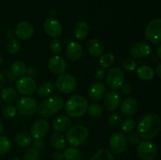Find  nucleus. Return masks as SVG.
<instances>
[{
  "instance_id": "obj_1",
  "label": "nucleus",
  "mask_w": 161,
  "mask_h": 160,
  "mask_svg": "<svg viewBox=\"0 0 161 160\" xmlns=\"http://www.w3.org/2000/svg\"><path fill=\"white\" fill-rule=\"evenodd\" d=\"M161 119L155 113H147L139 121L137 126L140 137L144 140L153 138L160 132Z\"/></svg>"
},
{
  "instance_id": "obj_2",
  "label": "nucleus",
  "mask_w": 161,
  "mask_h": 160,
  "mask_svg": "<svg viewBox=\"0 0 161 160\" xmlns=\"http://www.w3.org/2000/svg\"><path fill=\"white\" fill-rule=\"evenodd\" d=\"M88 105V100L84 96L74 94L68 99L64 108L69 117L80 118L86 112Z\"/></svg>"
},
{
  "instance_id": "obj_3",
  "label": "nucleus",
  "mask_w": 161,
  "mask_h": 160,
  "mask_svg": "<svg viewBox=\"0 0 161 160\" xmlns=\"http://www.w3.org/2000/svg\"><path fill=\"white\" fill-rule=\"evenodd\" d=\"M64 106V100L60 96L49 97L38 106V112L42 117H50L61 111Z\"/></svg>"
},
{
  "instance_id": "obj_4",
  "label": "nucleus",
  "mask_w": 161,
  "mask_h": 160,
  "mask_svg": "<svg viewBox=\"0 0 161 160\" xmlns=\"http://www.w3.org/2000/svg\"><path fill=\"white\" fill-rule=\"evenodd\" d=\"M89 131L83 125H75L69 129L66 133V141L72 147H78L87 139Z\"/></svg>"
},
{
  "instance_id": "obj_5",
  "label": "nucleus",
  "mask_w": 161,
  "mask_h": 160,
  "mask_svg": "<svg viewBox=\"0 0 161 160\" xmlns=\"http://www.w3.org/2000/svg\"><path fill=\"white\" fill-rule=\"evenodd\" d=\"M57 89L64 93H72L76 89L77 80L75 77L69 73H64L60 75L55 82Z\"/></svg>"
},
{
  "instance_id": "obj_6",
  "label": "nucleus",
  "mask_w": 161,
  "mask_h": 160,
  "mask_svg": "<svg viewBox=\"0 0 161 160\" xmlns=\"http://www.w3.org/2000/svg\"><path fill=\"white\" fill-rule=\"evenodd\" d=\"M145 35L146 39L152 43L161 42V19L156 18L151 20L146 26Z\"/></svg>"
},
{
  "instance_id": "obj_7",
  "label": "nucleus",
  "mask_w": 161,
  "mask_h": 160,
  "mask_svg": "<svg viewBox=\"0 0 161 160\" xmlns=\"http://www.w3.org/2000/svg\"><path fill=\"white\" fill-rule=\"evenodd\" d=\"M157 150L155 144L148 140L138 143L137 154L142 160H153L157 156Z\"/></svg>"
},
{
  "instance_id": "obj_8",
  "label": "nucleus",
  "mask_w": 161,
  "mask_h": 160,
  "mask_svg": "<svg viewBox=\"0 0 161 160\" xmlns=\"http://www.w3.org/2000/svg\"><path fill=\"white\" fill-rule=\"evenodd\" d=\"M16 89L22 95L28 96L35 93L36 89V82L31 76H21L16 81Z\"/></svg>"
},
{
  "instance_id": "obj_9",
  "label": "nucleus",
  "mask_w": 161,
  "mask_h": 160,
  "mask_svg": "<svg viewBox=\"0 0 161 160\" xmlns=\"http://www.w3.org/2000/svg\"><path fill=\"white\" fill-rule=\"evenodd\" d=\"M106 84L113 89H117L120 88L124 83V71L118 67H112L109 69L105 76Z\"/></svg>"
},
{
  "instance_id": "obj_10",
  "label": "nucleus",
  "mask_w": 161,
  "mask_h": 160,
  "mask_svg": "<svg viewBox=\"0 0 161 160\" xmlns=\"http://www.w3.org/2000/svg\"><path fill=\"white\" fill-rule=\"evenodd\" d=\"M38 108L37 101L32 97H24L19 100L17 104V111L21 115H32Z\"/></svg>"
},
{
  "instance_id": "obj_11",
  "label": "nucleus",
  "mask_w": 161,
  "mask_h": 160,
  "mask_svg": "<svg viewBox=\"0 0 161 160\" xmlns=\"http://www.w3.org/2000/svg\"><path fill=\"white\" fill-rule=\"evenodd\" d=\"M127 144V138L122 132H116L109 138L110 151L116 155L122 154L125 151Z\"/></svg>"
},
{
  "instance_id": "obj_12",
  "label": "nucleus",
  "mask_w": 161,
  "mask_h": 160,
  "mask_svg": "<svg viewBox=\"0 0 161 160\" xmlns=\"http://www.w3.org/2000/svg\"><path fill=\"white\" fill-rule=\"evenodd\" d=\"M50 131V125L44 119H38L33 122L30 130L31 136L35 139L42 140Z\"/></svg>"
},
{
  "instance_id": "obj_13",
  "label": "nucleus",
  "mask_w": 161,
  "mask_h": 160,
  "mask_svg": "<svg viewBox=\"0 0 161 160\" xmlns=\"http://www.w3.org/2000/svg\"><path fill=\"white\" fill-rule=\"evenodd\" d=\"M151 46L149 43L144 41L135 42L130 46V53L133 57L137 59H143L146 58L150 55Z\"/></svg>"
},
{
  "instance_id": "obj_14",
  "label": "nucleus",
  "mask_w": 161,
  "mask_h": 160,
  "mask_svg": "<svg viewBox=\"0 0 161 160\" xmlns=\"http://www.w3.org/2000/svg\"><path fill=\"white\" fill-rule=\"evenodd\" d=\"M43 29L50 37L54 39L60 37L63 31L61 23L53 17H48L46 19L43 23Z\"/></svg>"
},
{
  "instance_id": "obj_15",
  "label": "nucleus",
  "mask_w": 161,
  "mask_h": 160,
  "mask_svg": "<svg viewBox=\"0 0 161 160\" xmlns=\"http://www.w3.org/2000/svg\"><path fill=\"white\" fill-rule=\"evenodd\" d=\"M103 99V104L105 109L109 111H113L118 109L120 106L122 97L119 93L113 90L105 93Z\"/></svg>"
},
{
  "instance_id": "obj_16",
  "label": "nucleus",
  "mask_w": 161,
  "mask_h": 160,
  "mask_svg": "<svg viewBox=\"0 0 161 160\" xmlns=\"http://www.w3.org/2000/svg\"><path fill=\"white\" fill-rule=\"evenodd\" d=\"M48 68L52 73L60 75L67 70V63L62 56L54 55L49 59Z\"/></svg>"
},
{
  "instance_id": "obj_17",
  "label": "nucleus",
  "mask_w": 161,
  "mask_h": 160,
  "mask_svg": "<svg viewBox=\"0 0 161 160\" xmlns=\"http://www.w3.org/2000/svg\"><path fill=\"white\" fill-rule=\"evenodd\" d=\"M15 34L17 38L21 40H28L34 34V26L32 24L26 20L20 21L16 27Z\"/></svg>"
},
{
  "instance_id": "obj_18",
  "label": "nucleus",
  "mask_w": 161,
  "mask_h": 160,
  "mask_svg": "<svg viewBox=\"0 0 161 160\" xmlns=\"http://www.w3.org/2000/svg\"><path fill=\"white\" fill-rule=\"evenodd\" d=\"M106 93V86L104 83L101 81L95 82L88 89V97L93 101H99L103 99Z\"/></svg>"
},
{
  "instance_id": "obj_19",
  "label": "nucleus",
  "mask_w": 161,
  "mask_h": 160,
  "mask_svg": "<svg viewBox=\"0 0 161 160\" xmlns=\"http://www.w3.org/2000/svg\"><path fill=\"white\" fill-rule=\"evenodd\" d=\"M65 53L70 61H76L81 58L83 54V47L76 41H72L66 46Z\"/></svg>"
},
{
  "instance_id": "obj_20",
  "label": "nucleus",
  "mask_w": 161,
  "mask_h": 160,
  "mask_svg": "<svg viewBox=\"0 0 161 160\" xmlns=\"http://www.w3.org/2000/svg\"><path fill=\"white\" fill-rule=\"evenodd\" d=\"M138 104L135 97H127L120 104V111L124 115L130 117L138 111Z\"/></svg>"
},
{
  "instance_id": "obj_21",
  "label": "nucleus",
  "mask_w": 161,
  "mask_h": 160,
  "mask_svg": "<svg viewBox=\"0 0 161 160\" xmlns=\"http://www.w3.org/2000/svg\"><path fill=\"white\" fill-rule=\"evenodd\" d=\"M72 125V120L69 116L59 115L53 119L52 126L58 133H64L69 130Z\"/></svg>"
},
{
  "instance_id": "obj_22",
  "label": "nucleus",
  "mask_w": 161,
  "mask_h": 160,
  "mask_svg": "<svg viewBox=\"0 0 161 160\" xmlns=\"http://www.w3.org/2000/svg\"><path fill=\"white\" fill-rule=\"evenodd\" d=\"M87 50L92 56H101L104 53V45L100 39L93 38L88 42Z\"/></svg>"
},
{
  "instance_id": "obj_23",
  "label": "nucleus",
  "mask_w": 161,
  "mask_h": 160,
  "mask_svg": "<svg viewBox=\"0 0 161 160\" xmlns=\"http://www.w3.org/2000/svg\"><path fill=\"white\" fill-rule=\"evenodd\" d=\"M89 32L90 28L86 22L81 20V21L77 22L74 26L73 33L76 39H80V40L85 39L89 35Z\"/></svg>"
},
{
  "instance_id": "obj_24",
  "label": "nucleus",
  "mask_w": 161,
  "mask_h": 160,
  "mask_svg": "<svg viewBox=\"0 0 161 160\" xmlns=\"http://www.w3.org/2000/svg\"><path fill=\"white\" fill-rule=\"evenodd\" d=\"M50 144L55 150H63L66 147L67 141L66 137L61 133H55L50 136Z\"/></svg>"
},
{
  "instance_id": "obj_25",
  "label": "nucleus",
  "mask_w": 161,
  "mask_h": 160,
  "mask_svg": "<svg viewBox=\"0 0 161 160\" xmlns=\"http://www.w3.org/2000/svg\"><path fill=\"white\" fill-rule=\"evenodd\" d=\"M15 142L21 147H28L32 144V136L27 131H20L15 136Z\"/></svg>"
},
{
  "instance_id": "obj_26",
  "label": "nucleus",
  "mask_w": 161,
  "mask_h": 160,
  "mask_svg": "<svg viewBox=\"0 0 161 160\" xmlns=\"http://www.w3.org/2000/svg\"><path fill=\"white\" fill-rule=\"evenodd\" d=\"M53 89H54V86L51 83H50V82H43V83H40L37 86L36 93L39 97L45 98V97H50L53 93Z\"/></svg>"
},
{
  "instance_id": "obj_27",
  "label": "nucleus",
  "mask_w": 161,
  "mask_h": 160,
  "mask_svg": "<svg viewBox=\"0 0 161 160\" xmlns=\"http://www.w3.org/2000/svg\"><path fill=\"white\" fill-rule=\"evenodd\" d=\"M17 97V89L13 87H6L3 88L1 90L0 98L2 100L6 103H10L14 101Z\"/></svg>"
},
{
  "instance_id": "obj_28",
  "label": "nucleus",
  "mask_w": 161,
  "mask_h": 160,
  "mask_svg": "<svg viewBox=\"0 0 161 160\" xmlns=\"http://www.w3.org/2000/svg\"><path fill=\"white\" fill-rule=\"evenodd\" d=\"M138 76L144 81H149L152 80L155 76V72L151 67L147 65L141 66L137 70Z\"/></svg>"
},
{
  "instance_id": "obj_29",
  "label": "nucleus",
  "mask_w": 161,
  "mask_h": 160,
  "mask_svg": "<svg viewBox=\"0 0 161 160\" xmlns=\"http://www.w3.org/2000/svg\"><path fill=\"white\" fill-rule=\"evenodd\" d=\"M63 153L64 160H83V158L81 151L76 147H67Z\"/></svg>"
},
{
  "instance_id": "obj_30",
  "label": "nucleus",
  "mask_w": 161,
  "mask_h": 160,
  "mask_svg": "<svg viewBox=\"0 0 161 160\" xmlns=\"http://www.w3.org/2000/svg\"><path fill=\"white\" fill-rule=\"evenodd\" d=\"M90 160H114V156L109 149L102 148L95 152Z\"/></svg>"
},
{
  "instance_id": "obj_31",
  "label": "nucleus",
  "mask_w": 161,
  "mask_h": 160,
  "mask_svg": "<svg viewBox=\"0 0 161 160\" xmlns=\"http://www.w3.org/2000/svg\"><path fill=\"white\" fill-rule=\"evenodd\" d=\"M11 72L15 76H24L27 72V67L24 62L20 61H14L11 65Z\"/></svg>"
},
{
  "instance_id": "obj_32",
  "label": "nucleus",
  "mask_w": 161,
  "mask_h": 160,
  "mask_svg": "<svg viewBox=\"0 0 161 160\" xmlns=\"http://www.w3.org/2000/svg\"><path fill=\"white\" fill-rule=\"evenodd\" d=\"M115 61V56L113 53H106L102 54L99 59V64L102 68H108L113 64Z\"/></svg>"
},
{
  "instance_id": "obj_33",
  "label": "nucleus",
  "mask_w": 161,
  "mask_h": 160,
  "mask_svg": "<svg viewBox=\"0 0 161 160\" xmlns=\"http://www.w3.org/2000/svg\"><path fill=\"white\" fill-rule=\"evenodd\" d=\"M120 129L124 133H130L135 130L136 122L131 118H126L120 122Z\"/></svg>"
},
{
  "instance_id": "obj_34",
  "label": "nucleus",
  "mask_w": 161,
  "mask_h": 160,
  "mask_svg": "<svg viewBox=\"0 0 161 160\" xmlns=\"http://www.w3.org/2000/svg\"><path fill=\"white\" fill-rule=\"evenodd\" d=\"M89 115L92 118H99L103 114V108L98 104L93 103L88 105L87 111Z\"/></svg>"
},
{
  "instance_id": "obj_35",
  "label": "nucleus",
  "mask_w": 161,
  "mask_h": 160,
  "mask_svg": "<svg viewBox=\"0 0 161 160\" xmlns=\"http://www.w3.org/2000/svg\"><path fill=\"white\" fill-rule=\"evenodd\" d=\"M12 147L10 141L7 136H0V155H6L9 153Z\"/></svg>"
},
{
  "instance_id": "obj_36",
  "label": "nucleus",
  "mask_w": 161,
  "mask_h": 160,
  "mask_svg": "<svg viewBox=\"0 0 161 160\" xmlns=\"http://www.w3.org/2000/svg\"><path fill=\"white\" fill-rule=\"evenodd\" d=\"M20 42L17 39H11L8 41L6 44V51L9 54H15L20 50Z\"/></svg>"
},
{
  "instance_id": "obj_37",
  "label": "nucleus",
  "mask_w": 161,
  "mask_h": 160,
  "mask_svg": "<svg viewBox=\"0 0 161 160\" xmlns=\"http://www.w3.org/2000/svg\"><path fill=\"white\" fill-rule=\"evenodd\" d=\"M17 112V107L13 104H7L4 107L3 110V115L5 119H14Z\"/></svg>"
},
{
  "instance_id": "obj_38",
  "label": "nucleus",
  "mask_w": 161,
  "mask_h": 160,
  "mask_svg": "<svg viewBox=\"0 0 161 160\" xmlns=\"http://www.w3.org/2000/svg\"><path fill=\"white\" fill-rule=\"evenodd\" d=\"M39 158H40V152L31 147L25 152L22 160H39Z\"/></svg>"
},
{
  "instance_id": "obj_39",
  "label": "nucleus",
  "mask_w": 161,
  "mask_h": 160,
  "mask_svg": "<svg viewBox=\"0 0 161 160\" xmlns=\"http://www.w3.org/2000/svg\"><path fill=\"white\" fill-rule=\"evenodd\" d=\"M50 48L52 53H53L54 54H59L60 53H61L63 50V44L61 39L57 38V39L52 40L50 44Z\"/></svg>"
},
{
  "instance_id": "obj_40",
  "label": "nucleus",
  "mask_w": 161,
  "mask_h": 160,
  "mask_svg": "<svg viewBox=\"0 0 161 160\" xmlns=\"http://www.w3.org/2000/svg\"><path fill=\"white\" fill-rule=\"evenodd\" d=\"M121 121H122V115H121L120 113L118 112H114L112 115H110L108 119V122L110 126L113 127L117 126L118 125H119Z\"/></svg>"
},
{
  "instance_id": "obj_41",
  "label": "nucleus",
  "mask_w": 161,
  "mask_h": 160,
  "mask_svg": "<svg viewBox=\"0 0 161 160\" xmlns=\"http://www.w3.org/2000/svg\"><path fill=\"white\" fill-rule=\"evenodd\" d=\"M126 138H127V142L128 144H131V145H135V144L139 143L141 137H140L138 132L131 131L127 134V136H126Z\"/></svg>"
},
{
  "instance_id": "obj_42",
  "label": "nucleus",
  "mask_w": 161,
  "mask_h": 160,
  "mask_svg": "<svg viewBox=\"0 0 161 160\" xmlns=\"http://www.w3.org/2000/svg\"><path fill=\"white\" fill-rule=\"evenodd\" d=\"M123 67L127 71H134L137 67V64L134 60L131 59H125L122 63Z\"/></svg>"
},
{
  "instance_id": "obj_43",
  "label": "nucleus",
  "mask_w": 161,
  "mask_h": 160,
  "mask_svg": "<svg viewBox=\"0 0 161 160\" xmlns=\"http://www.w3.org/2000/svg\"><path fill=\"white\" fill-rule=\"evenodd\" d=\"M32 144L33 148L36 149L39 152L43 150L44 148V142L41 139H35L34 141H32V144Z\"/></svg>"
},
{
  "instance_id": "obj_44",
  "label": "nucleus",
  "mask_w": 161,
  "mask_h": 160,
  "mask_svg": "<svg viewBox=\"0 0 161 160\" xmlns=\"http://www.w3.org/2000/svg\"><path fill=\"white\" fill-rule=\"evenodd\" d=\"M120 90L125 95H128L131 93L132 86L130 83H123L122 86H120Z\"/></svg>"
},
{
  "instance_id": "obj_45",
  "label": "nucleus",
  "mask_w": 161,
  "mask_h": 160,
  "mask_svg": "<svg viewBox=\"0 0 161 160\" xmlns=\"http://www.w3.org/2000/svg\"><path fill=\"white\" fill-rule=\"evenodd\" d=\"M94 77L97 80L101 81V80L103 79L105 77V72L104 70V68H98L96 71L95 74H94Z\"/></svg>"
},
{
  "instance_id": "obj_46",
  "label": "nucleus",
  "mask_w": 161,
  "mask_h": 160,
  "mask_svg": "<svg viewBox=\"0 0 161 160\" xmlns=\"http://www.w3.org/2000/svg\"><path fill=\"white\" fill-rule=\"evenodd\" d=\"M53 160H63L64 159V153L60 150H56L52 155Z\"/></svg>"
},
{
  "instance_id": "obj_47",
  "label": "nucleus",
  "mask_w": 161,
  "mask_h": 160,
  "mask_svg": "<svg viewBox=\"0 0 161 160\" xmlns=\"http://www.w3.org/2000/svg\"><path fill=\"white\" fill-rule=\"evenodd\" d=\"M5 83H6V80H5L4 76H3V74L0 73V91L4 88Z\"/></svg>"
},
{
  "instance_id": "obj_48",
  "label": "nucleus",
  "mask_w": 161,
  "mask_h": 160,
  "mask_svg": "<svg viewBox=\"0 0 161 160\" xmlns=\"http://www.w3.org/2000/svg\"><path fill=\"white\" fill-rule=\"evenodd\" d=\"M156 73H157V76L161 78V64H159L156 67Z\"/></svg>"
},
{
  "instance_id": "obj_49",
  "label": "nucleus",
  "mask_w": 161,
  "mask_h": 160,
  "mask_svg": "<svg viewBox=\"0 0 161 160\" xmlns=\"http://www.w3.org/2000/svg\"><path fill=\"white\" fill-rule=\"evenodd\" d=\"M157 53L159 57H160V59H161V44L159 45V46L157 48Z\"/></svg>"
},
{
  "instance_id": "obj_50",
  "label": "nucleus",
  "mask_w": 161,
  "mask_h": 160,
  "mask_svg": "<svg viewBox=\"0 0 161 160\" xmlns=\"http://www.w3.org/2000/svg\"><path fill=\"white\" fill-rule=\"evenodd\" d=\"M3 129H4V126H3V122H2V121L0 120V134L3 133Z\"/></svg>"
},
{
  "instance_id": "obj_51",
  "label": "nucleus",
  "mask_w": 161,
  "mask_h": 160,
  "mask_svg": "<svg viewBox=\"0 0 161 160\" xmlns=\"http://www.w3.org/2000/svg\"><path fill=\"white\" fill-rule=\"evenodd\" d=\"M3 57L2 56V55L0 54V64H3Z\"/></svg>"
},
{
  "instance_id": "obj_52",
  "label": "nucleus",
  "mask_w": 161,
  "mask_h": 160,
  "mask_svg": "<svg viewBox=\"0 0 161 160\" xmlns=\"http://www.w3.org/2000/svg\"><path fill=\"white\" fill-rule=\"evenodd\" d=\"M10 160H20V159L19 158H17V157H13Z\"/></svg>"
},
{
  "instance_id": "obj_53",
  "label": "nucleus",
  "mask_w": 161,
  "mask_h": 160,
  "mask_svg": "<svg viewBox=\"0 0 161 160\" xmlns=\"http://www.w3.org/2000/svg\"><path fill=\"white\" fill-rule=\"evenodd\" d=\"M0 100H1V98H0Z\"/></svg>"
}]
</instances>
